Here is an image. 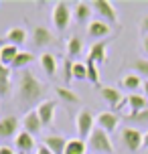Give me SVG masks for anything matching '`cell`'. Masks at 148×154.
<instances>
[{"label":"cell","instance_id":"obj_3","mask_svg":"<svg viewBox=\"0 0 148 154\" xmlns=\"http://www.w3.org/2000/svg\"><path fill=\"white\" fill-rule=\"evenodd\" d=\"M97 126H95V120L94 116H91V112H87V109H81L77 116H75V130H77L79 138L81 140H89V136H91V132L95 130Z\"/></svg>","mask_w":148,"mask_h":154},{"label":"cell","instance_id":"obj_8","mask_svg":"<svg viewBox=\"0 0 148 154\" xmlns=\"http://www.w3.org/2000/svg\"><path fill=\"white\" fill-rule=\"evenodd\" d=\"M14 146L20 154H35L37 148H39L37 142H35V136L29 134V132H24V130H20V134L14 138Z\"/></svg>","mask_w":148,"mask_h":154},{"label":"cell","instance_id":"obj_1","mask_svg":"<svg viewBox=\"0 0 148 154\" xmlns=\"http://www.w3.org/2000/svg\"><path fill=\"white\" fill-rule=\"evenodd\" d=\"M45 93L47 87L41 83L31 71L24 69L18 77V100L23 106H35V103H43L45 101Z\"/></svg>","mask_w":148,"mask_h":154},{"label":"cell","instance_id":"obj_12","mask_svg":"<svg viewBox=\"0 0 148 154\" xmlns=\"http://www.w3.org/2000/svg\"><path fill=\"white\" fill-rule=\"evenodd\" d=\"M100 91H101V97L106 100V103H108V106H112L114 109H116L118 106L124 101L122 91H120V89H116V87H112V85H101Z\"/></svg>","mask_w":148,"mask_h":154},{"label":"cell","instance_id":"obj_19","mask_svg":"<svg viewBox=\"0 0 148 154\" xmlns=\"http://www.w3.org/2000/svg\"><path fill=\"white\" fill-rule=\"evenodd\" d=\"M53 89H55V95H57L63 103H69V106H77V103H79V95L75 91H71L69 87L57 85V87H53Z\"/></svg>","mask_w":148,"mask_h":154},{"label":"cell","instance_id":"obj_4","mask_svg":"<svg viewBox=\"0 0 148 154\" xmlns=\"http://www.w3.org/2000/svg\"><path fill=\"white\" fill-rule=\"evenodd\" d=\"M71 16H73V10L67 2H57L53 8V24L57 31H65L71 23Z\"/></svg>","mask_w":148,"mask_h":154},{"label":"cell","instance_id":"obj_2","mask_svg":"<svg viewBox=\"0 0 148 154\" xmlns=\"http://www.w3.org/2000/svg\"><path fill=\"white\" fill-rule=\"evenodd\" d=\"M87 148L94 154H114V144L108 132H103L101 128H95L91 132V136L87 140Z\"/></svg>","mask_w":148,"mask_h":154},{"label":"cell","instance_id":"obj_33","mask_svg":"<svg viewBox=\"0 0 148 154\" xmlns=\"http://www.w3.org/2000/svg\"><path fill=\"white\" fill-rule=\"evenodd\" d=\"M140 32L144 35V37L148 35V16H144V18H142V23H140Z\"/></svg>","mask_w":148,"mask_h":154},{"label":"cell","instance_id":"obj_18","mask_svg":"<svg viewBox=\"0 0 148 154\" xmlns=\"http://www.w3.org/2000/svg\"><path fill=\"white\" fill-rule=\"evenodd\" d=\"M18 53H20V49H18V47L4 43V45L0 47V63H2V65H6V67H10Z\"/></svg>","mask_w":148,"mask_h":154},{"label":"cell","instance_id":"obj_20","mask_svg":"<svg viewBox=\"0 0 148 154\" xmlns=\"http://www.w3.org/2000/svg\"><path fill=\"white\" fill-rule=\"evenodd\" d=\"M39 65H41V69L45 71L49 77H53L55 73H57V59H55L53 53H43V55H39Z\"/></svg>","mask_w":148,"mask_h":154},{"label":"cell","instance_id":"obj_38","mask_svg":"<svg viewBox=\"0 0 148 154\" xmlns=\"http://www.w3.org/2000/svg\"><path fill=\"white\" fill-rule=\"evenodd\" d=\"M144 146L148 148V132H146V134H144Z\"/></svg>","mask_w":148,"mask_h":154},{"label":"cell","instance_id":"obj_25","mask_svg":"<svg viewBox=\"0 0 148 154\" xmlns=\"http://www.w3.org/2000/svg\"><path fill=\"white\" fill-rule=\"evenodd\" d=\"M35 61V55L29 53V51H20V53L16 55V59L12 61V65H10V69H26L31 63Z\"/></svg>","mask_w":148,"mask_h":154},{"label":"cell","instance_id":"obj_16","mask_svg":"<svg viewBox=\"0 0 148 154\" xmlns=\"http://www.w3.org/2000/svg\"><path fill=\"white\" fill-rule=\"evenodd\" d=\"M32 43L37 47H47L53 43V32L49 31L47 26H35L32 31Z\"/></svg>","mask_w":148,"mask_h":154},{"label":"cell","instance_id":"obj_24","mask_svg":"<svg viewBox=\"0 0 148 154\" xmlns=\"http://www.w3.org/2000/svg\"><path fill=\"white\" fill-rule=\"evenodd\" d=\"M87 142L81 138H69L67 146H65V154H87Z\"/></svg>","mask_w":148,"mask_h":154},{"label":"cell","instance_id":"obj_26","mask_svg":"<svg viewBox=\"0 0 148 154\" xmlns=\"http://www.w3.org/2000/svg\"><path fill=\"white\" fill-rule=\"evenodd\" d=\"M83 51V41L77 37V35H73V37L67 38V55H69V59L73 61V57H79Z\"/></svg>","mask_w":148,"mask_h":154},{"label":"cell","instance_id":"obj_32","mask_svg":"<svg viewBox=\"0 0 148 154\" xmlns=\"http://www.w3.org/2000/svg\"><path fill=\"white\" fill-rule=\"evenodd\" d=\"M130 122H138V124H148V108L142 109L140 114H134V116H128Z\"/></svg>","mask_w":148,"mask_h":154},{"label":"cell","instance_id":"obj_11","mask_svg":"<svg viewBox=\"0 0 148 154\" xmlns=\"http://www.w3.org/2000/svg\"><path fill=\"white\" fill-rule=\"evenodd\" d=\"M55 112H57V101L55 100H45L43 103L37 106V114H39L43 126H51V124H53Z\"/></svg>","mask_w":148,"mask_h":154},{"label":"cell","instance_id":"obj_15","mask_svg":"<svg viewBox=\"0 0 148 154\" xmlns=\"http://www.w3.org/2000/svg\"><path fill=\"white\" fill-rule=\"evenodd\" d=\"M109 32H112V29L106 20H91L87 24V35L91 38H106Z\"/></svg>","mask_w":148,"mask_h":154},{"label":"cell","instance_id":"obj_10","mask_svg":"<svg viewBox=\"0 0 148 154\" xmlns=\"http://www.w3.org/2000/svg\"><path fill=\"white\" fill-rule=\"evenodd\" d=\"M95 124H97V128H101L103 132L114 134V132L118 130V126H120V118H118L116 112H101V114L95 118Z\"/></svg>","mask_w":148,"mask_h":154},{"label":"cell","instance_id":"obj_13","mask_svg":"<svg viewBox=\"0 0 148 154\" xmlns=\"http://www.w3.org/2000/svg\"><path fill=\"white\" fill-rule=\"evenodd\" d=\"M67 142H69V138H65V136L49 134L43 144H45V146H47L53 154H65V146H67Z\"/></svg>","mask_w":148,"mask_h":154},{"label":"cell","instance_id":"obj_30","mask_svg":"<svg viewBox=\"0 0 148 154\" xmlns=\"http://www.w3.org/2000/svg\"><path fill=\"white\" fill-rule=\"evenodd\" d=\"M73 79H77V81L87 79V65L85 63H73Z\"/></svg>","mask_w":148,"mask_h":154},{"label":"cell","instance_id":"obj_23","mask_svg":"<svg viewBox=\"0 0 148 154\" xmlns=\"http://www.w3.org/2000/svg\"><path fill=\"white\" fill-rule=\"evenodd\" d=\"M91 10H94V6L89 2H77L73 6V18L77 23H85L87 18H89V14H91Z\"/></svg>","mask_w":148,"mask_h":154},{"label":"cell","instance_id":"obj_5","mask_svg":"<svg viewBox=\"0 0 148 154\" xmlns=\"http://www.w3.org/2000/svg\"><path fill=\"white\" fill-rule=\"evenodd\" d=\"M120 138H122V144L130 152H136V150H140V146H144V134L136 128H122Z\"/></svg>","mask_w":148,"mask_h":154},{"label":"cell","instance_id":"obj_28","mask_svg":"<svg viewBox=\"0 0 148 154\" xmlns=\"http://www.w3.org/2000/svg\"><path fill=\"white\" fill-rule=\"evenodd\" d=\"M142 83H144L142 77H138L136 73H130V75L122 77V87H124V89H140Z\"/></svg>","mask_w":148,"mask_h":154},{"label":"cell","instance_id":"obj_9","mask_svg":"<svg viewBox=\"0 0 148 154\" xmlns=\"http://www.w3.org/2000/svg\"><path fill=\"white\" fill-rule=\"evenodd\" d=\"M20 124H23V130L32 134V136H37V134L43 130V124H41V118H39V114H37V109H26L24 116H23V120H20Z\"/></svg>","mask_w":148,"mask_h":154},{"label":"cell","instance_id":"obj_29","mask_svg":"<svg viewBox=\"0 0 148 154\" xmlns=\"http://www.w3.org/2000/svg\"><path fill=\"white\" fill-rule=\"evenodd\" d=\"M87 81H91L94 85H100V67H97V63L94 61H87Z\"/></svg>","mask_w":148,"mask_h":154},{"label":"cell","instance_id":"obj_35","mask_svg":"<svg viewBox=\"0 0 148 154\" xmlns=\"http://www.w3.org/2000/svg\"><path fill=\"white\" fill-rule=\"evenodd\" d=\"M0 154H14V150L10 146H0Z\"/></svg>","mask_w":148,"mask_h":154},{"label":"cell","instance_id":"obj_36","mask_svg":"<svg viewBox=\"0 0 148 154\" xmlns=\"http://www.w3.org/2000/svg\"><path fill=\"white\" fill-rule=\"evenodd\" d=\"M142 49H144V53L148 55V35H146L144 38H142Z\"/></svg>","mask_w":148,"mask_h":154},{"label":"cell","instance_id":"obj_7","mask_svg":"<svg viewBox=\"0 0 148 154\" xmlns=\"http://www.w3.org/2000/svg\"><path fill=\"white\" fill-rule=\"evenodd\" d=\"M20 120L16 116H6L0 120V138H16L20 134Z\"/></svg>","mask_w":148,"mask_h":154},{"label":"cell","instance_id":"obj_22","mask_svg":"<svg viewBox=\"0 0 148 154\" xmlns=\"http://www.w3.org/2000/svg\"><path fill=\"white\" fill-rule=\"evenodd\" d=\"M26 41V31L20 29V26H14V29H10L6 32V37H4V43L8 45H14V47H20Z\"/></svg>","mask_w":148,"mask_h":154},{"label":"cell","instance_id":"obj_27","mask_svg":"<svg viewBox=\"0 0 148 154\" xmlns=\"http://www.w3.org/2000/svg\"><path fill=\"white\" fill-rule=\"evenodd\" d=\"M132 69L138 77H144V81H148V59L140 57V59H134L132 61Z\"/></svg>","mask_w":148,"mask_h":154},{"label":"cell","instance_id":"obj_6","mask_svg":"<svg viewBox=\"0 0 148 154\" xmlns=\"http://www.w3.org/2000/svg\"><path fill=\"white\" fill-rule=\"evenodd\" d=\"M91 6L101 16V20H106L108 24L118 23V12H116V8H114L112 2H108V0H95V2H91Z\"/></svg>","mask_w":148,"mask_h":154},{"label":"cell","instance_id":"obj_21","mask_svg":"<svg viewBox=\"0 0 148 154\" xmlns=\"http://www.w3.org/2000/svg\"><path fill=\"white\" fill-rule=\"evenodd\" d=\"M10 67L0 63V97H6L10 89H12V81H10Z\"/></svg>","mask_w":148,"mask_h":154},{"label":"cell","instance_id":"obj_34","mask_svg":"<svg viewBox=\"0 0 148 154\" xmlns=\"http://www.w3.org/2000/svg\"><path fill=\"white\" fill-rule=\"evenodd\" d=\"M35 154H53V152H51V150H49L45 144H41V146L37 148V152H35Z\"/></svg>","mask_w":148,"mask_h":154},{"label":"cell","instance_id":"obj_31","mask_svg":"<svg viewBox=\"0 0 148 154\" xmlns=\"http://www.w3.org/2000/svg\"><path fill=\"white\" fill-rule=\"evenodd\" d=\"M73 63L71 59H65V63H63V81L65 83H71L73 81Z\"/></svg>","mask_w":148,"mask_h":154},{"label":"cell","instance_id":"obj_14","mask_svg":"<svg viewBox=\"0 0 148 154\" xmlns=\"http://www.w3.org/2000/svg\"><path fill=\"white\" fill-rule=\"evenodd\" d=\"M106 49H108V43L106 41H97V43H94V45L87 49V61H94V63H103L106 61Z\"/></svg>","mask_w":148,"mask_h":154},{"label":"cell","instance_id":"obj_17","mask_svg":"<svg viewBox=\"0 0 148 154\" xmlns=\"http://www.w3.org/2000/svg\"><path fill=\"white\" fill-rule=\"evenodd\" d=\"M128 108H130V114L128 116H134V114H140L142 109L148 108V100L140 93H130L128 95ZM126 116V118H128Z\"/></svg>","mask_w":148,"mask_h":154},{"label":"cell","instance_id":"obj_37","mask_svg":"<svg viewBox=\"0 0 148 154\" xmlns=\"http://www.w3.org/2000/svg\"><path fill=\"white\" fill-rule=\"evenodd\" d=\"M142 89H144V97L148 100V81H144V83H142Z\"/></svg>","mask_w":148,"mask_h":154}]
</instances>
